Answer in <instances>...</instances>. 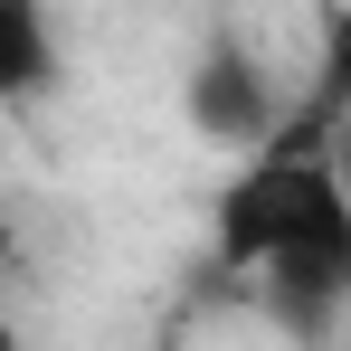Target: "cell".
I'll use <instances>...</instances> for the list:
<instances>
[{"instance_id": "3957f363", "label": "cell", "mask_w": 351, "mask_h": 351, "mask_svg": "<svg viewBox=\"0 0 351 351\" xmlns=\"http://www.w3.org/2000/svg\"><path fill=\"white\" fill-rule=\"evenodd\" d=\"M58 76V38H48V0H0V105L38 95Z\"/></svg>"}, {"instance_id": "277c9868", "label": "cell", "mask_w": 351, "mask_h": 351, "mask_svg": "<svg viewBox=\"0 0 351 351\" xmlns=\"http://www.w3.org/2000/svg\"><path fill=\"white\" fill-rule=\"evenodd\" d=\"M323 162H332V180H342V199H351V114L332 123V143H323Z\"/></svg>"}, {"instance_id": "7a4b0ae2", "label": "cell", "mask_w": 351, "mask_h": 351, "mask_svg": "<svg viewBox=\"0 0 351 351\" xmlns=\"http://www.w3.org/2000/svg\"><path fill=\"white\" fill-rule=\"evenodd\" d=\"M180 105H190V133H199V143H219V152H247V162H256V152H266V143H276V86H266V66L247 58V48H228V38H219V48H209V58L190 66V95H180Z\"/></svg>"}, {"instance_id": "5b68a950", "label": "cell", "mask_w": 351, "mask_h": 351, "mask_svg": "<svg viewBox=\"0 0 351 351\" xmlns=\"http://www.w3.org/2000/svg\"><path fill=\"white\" fill-rule=\"evenodd\" d=\"M0 351H29V342H19V323H0Z\"/></svg>"}, {"instance_id": "6da1fadb", "label": "cell", "mask_w": 351, "mask_h": 351, "mask_svg": "<svg viewBox=\"0 0 351 351\" xmlns=\"http://www.w3.org/2000/svg\"><path fill=\"white\" fill-rule=\"evenodd\" d=\"M332 228H351V199L323 152H276L266 143L219 190V266H237V276H266L276 256H294V247H313Z\"/></svg>"}]
</instances>
